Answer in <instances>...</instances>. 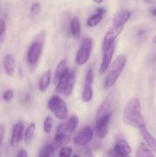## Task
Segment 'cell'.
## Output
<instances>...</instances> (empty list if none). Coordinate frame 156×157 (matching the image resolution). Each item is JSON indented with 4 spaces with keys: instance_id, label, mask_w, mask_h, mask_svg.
<instances>
[{
    "instance_id": "23",
    "label": "cell",
    "mask_w": 156,
    "mask_h": 157,
    "mask_svg": "<svg viewBox=\"0 0 156 157\" xmlns=\"http://www.w3.org/2000/svg\"><path fill=\"white\" fill-rule=\"evenodd\" d=\"M55 142L60 145H67L70 144L71 139L66 133H56L54 136Z\"/></svg>"
},
{
    "instance_id": "24",
    "label": "cell",
    "mask_w": 156,
    "mask_h": 157,
    "mask_svg": "<svg viewBox=\"0 0 156 157\" xmlns=\"http://www.w3.org/2000/svg\"><path fill=\"white\" fill-rule=\"evenodd\" d=\"M35 128H36V126L35 124H32L28 127V128L26 129L25 133H24V143H25L27 145H28L31 142H32V139L34 137V135H35Z\"/></svg>"
},
{
    "instance_id": "38",
    "label": "cell",
    "mask_w": 156,
    "mask_h": 157,
    "mask_svg": "<svg viewBox=\"0 0 156 157\" xmlns=\"http://www.w3.org/2000/svg\"><path fill=\"white\" fill-rule=\"evenodd\" d=\"M94 2L97 3V4H100V3H102V2H103V0H93Z\"/></svg>"
},
{
    "instance_id": "10",
    "label": "cell",
    "mask_w": 156,
    "mask_h": 157,
    "mask_svg": "<svg viewBox=\"0 0 156 157\" xmlns=\"http://www.w3.org/2000/svg\"><path fill=\"white\" fill-rule=\"evenodd\" d=\"M23 131L24 124L21 121H18L12 127V136H11V145L12 147H18L23 140Z\"/></svg>"
},
{
    "instance_id": "25",
    "label": "cell",
    "mask_w": 156,
    "mask_h": 157,
    "mask_svg": "<svg viewBox=\"0 0 156 157\" xmlns=\"http://www.w3.org/2000/svg\"><path fill=\"white\" fill-rule=\"evenodd\" d=\"M79 124V119L77 117L73 116L68 120V121L66 124V129L68 133H73L76 130Z\"/></svg>"
},
{
    "instance_id": "32",
    "label": "cell",
    "mask_w": 156,
    "mask_h": 157,
    "mask_svg": "<svg viewBox=\"0 0 156 157\" xmlns=\"http://www.w3.org/2000/svg\"><path fill=\"white\" fill-rule=\"evenodd\" d=\"M93 71L92 69H89L85 78V84H91L93 82Z\"/></svg>"
},
{
    "instance_id": "31",
    "label": "cell",
    "mask_w": 156,
    "mask_h": 157,
    "mask_svg": "<svg viewBox=\"0 0 156 157\" xmlns=\"http://www.w3.org/2000/svg\"><path fill=\"white\" fill-rule=\"evenodd\" d=\"M6 21L3 18L0 19V41L3 39L5 36V33H6Z\"/></svg>"
},
{
    "instance_id": "14",
    "label": "cell",
    "mask_w": 156,
    "mask_h": 157,
    "mask_svg": "<svg viewBox=\"0 0 156 157\" xmlns=\"http://www.w3.org/2000/svg\"><path fill=\"white\" fill-rule=\"evenodd\" d=\"M116 49V43L113 44L109 49H107L106 52H104L103 58H102V62H101L100 67H99V73L102 74L107 70V68L110 66V62H111L112 58H113V53Z\"/></svg>"
},
{
    "instance_id": "6",
    "label": "cell",
    "mask_w": 156,
    "mask_h": 157,
    "mask_svg": "<svg viewBox=\"0 0 156 157\" xmlns=\"http://www.w3.org/2000/svg\"><path fill=\"white\" fill-rule=\"evenodd\" d=\"M123 28L124 26L113 27L106 33L103 39V42H102V51H103V52H106L107 49L110 48L114 44L117 37L122 33Z\"/></svg>"
},
{
    "instance_id": "4",
    "label": "cell",
    "mask_w": 156,
    "mask_h": 157,
    "mask_svg": "<svg viewBox=\"0 0 156 157\" xmlns=\"http://www.w3.org/2000/svg\"><path fill=\"white\" fill-rule=\"evenodd\" d=\"M116 101V91L115 90L110 91L106 96L104 98L102 101L101 102L100 105L98 107V110L96 111V120L106 115L112 116L113 112V107L114 104Z\"/></svg>"
},
{
    "instance_id": "15",
    "label": "cell",
    "mask_w": 156,
    "mask_h": 157,
    "mask_svg": "<svg viewBox=\"0 0 156 157\" xmlns=\"http://www.w3.org/2000/svg\"><path fill=\"white\" fill-rule=\"evenodd\" d=\"M140 133L142 136L143 137L145 144L148 145V147L151 149L152 151L156 153V139L149 133V131L147 129L146 125L142 126V127L139 128Z\"/></svg>"
},
{
    "instance_id": "12",
    "label": "cell",
    "mask_w": 156,
    "mask_h": 157,
    "mask_svg": "<svg viewBox=\"0 0 156 157\" xmlns=\"http://www.w3.org/2000/svg\"><path fill=\"white\" fill-rule=\"evenodd\" d=\"M131 12L128 10H120L114 14L113 18V27H121L128 21Z\"/></svg>"
},
{
    "instance_id": "35",
    "label": "cell",
    "mask_w": 156,
    "mask_h": 157,
    "mask_svg": "<svg viewBox=\"0 0 156 157\" xmlns=\"http://www.w3.org/2000/svg\"><path fill=\"white\" fill-rule=\"evenodd\" d=\"M17 156L18 157H27L28 153L24 150H21L18 152V153L17 154Z\"/></svg>"
},
{
    "instance_id": "18",
    "label": "cell",
    "mask_w": 156,
    "mask_h": 157,
    "mask_svg": "<svg viewBox=\"0 0 156 157\" xmlns=\"http://www.w3.org/2000/svg\"><path fill=\"white\" fill-rule=\"evenodd\" d=\"M75 81H76V71H70L68 81H67V86H66L65 90H64V94L65 95V97H70L71 95L75 85Z\"/></svg>"
},
{
    "instance_id": "19",
    "label": "cell",
    "mask_w": 156,
    "mask_h": 157,
    "mask_svg": "<svg viewBox=\"0 0 156 157\" xmlns=\"http://www.w3.org/2000/svg\"><path fill=\"white\" fill-rule=\"evenodd\" d=\"M50 79H51V72L50 70H48L44 74V75L41 77V80H40L39 84H38V89L40 91L44 92L47 90L50 84Z\"/></svg>"
},
{
    "instance_id": "21",
    "label": "cell",
    "mask_w": 156,
    "mask_h": 157,
    "mask_svg": "<svg viewBox=\"0 0 156 157\" xmlns=\"http://www.w3.org/2000/svg\"><path fill=\"white\" fill-rule=\"evenodd\" d=\"M67 62H66L65 60H62L59 64L57 66L56 71H55V75H54V83L57 85V84L59 81L60 78L62 76L63 74L65 72V71L67 70Z\"/></svg>"
},
{
    "instance_id": "20",
    "label": "cell",
    "mask_w": 156,
    "mask_h": 157,
    "mask_svg": "<svg viewBox=\"0 0 156 157\" xmlns=\"http://www.w3.org/2000/svg\"><path fill=\"white\" fill-rule=\"evenodd\" d=\"M70 28L72 35L76 38H80L81 34V26L79 19L77 18H73L70 21Z\"/></svg>"
},
{
    "instance_id": "13",
    "label": "cell",
    "mask_w": 156,
    "mask_h": 157,
    "mask_svg": "<svg viewBox=\"0 0 156 157\" xmlns=\"http://www.w3.org/2000/svg\"><path fill=\"white\" fill-rule=\"evenodd\" d=\"M3 66L6 75L9 76H13L16 68V62L15 57L12 54H8L4 57L3 59Z\"/></svg>"
},
{
    "instance_id": "8",
    "label": "cell",
    "mask_w": 156,
    "mask_h": 157,
    "mask_svg": "<svg viewBox=\"0 0 156 157\" xmlns=\"http://www.w3.org/2000/svg\"><path fill=\"white\" fill-rule=\"evenodd\" d=\"M42 43L39 41H35L28 49L27 54L28 62L31 64H34L38 61L42 52Z\"/></svg>"
},
{
    "instance_id": "28",
    "label": "cell",
    "mask_w": 156,
    "mask_h": 157,
    "mask_svg": "<svg viewBox=\"0 0 156 157\" xmlns=\"http://www.w3.org/2000/svg\"><path fill=\"white\" fill-rule=\"evenodd\" d=\"M41 6L38 2H35L34 3L33 5L32 6V8H31V15L32 17H35L37 16L38 15H39L41 13Z\"/></svg>"
},
{
    "instance_id": "40",
    "label": "cell",
    "mask_w": 156,
    "mask_h": 157,
    "mask_svg": "<svg viewBox=\"0 0 156 157\" xmlns=\"http://www.w3.org/2000/svg\"><path fill=\"white\" fill-rule=\"evenodd\" d=\"M154 61H156V58H155V60H154Z\"/></svg>"
},
{
    "instance_id": "37",
    "label": "cell",
    "mask_w": 156,
    "mask_h": 157,
    "mask_svg": "<svg viewBox=\"0 0 156 157\" xmlns=\"http://www.w3.org/2000/svg\"><path fill=\"white\" fill-rule=\"evenodd\" d=\"M151 15L156 16V8H155V9H153L151 11Z\"/></svg>"
},
{
    "instance_id": "16",
    "label": "cell",
    "mask_w": 156,
    "mask_h": 157,
    "mask_svg": "<svg viewBox=\"0 0 156 157\" xmlns=\"http://www.w3.org/2000/svg\"><path fill=\"white\" fill-rule=\"evenodd\" d=\"M105 13L106 10L104 9H102V8H99V9H96V14L92 15L87 20V25L89 27H94V26H96V25L100 22L101 20L103 18V15Z\"/></svg>"
},
{
    "instance_id": "2",
    "label": "cell",
    "mask_w": 156,
    "mask_h": 157,
    "mask_svg": "<svg viewBox=\"0 0 156 157\" xmlns=\"http://www.w3.org/2000/svg\"><path fill=\"white\" fill-rule=\"evenodd\" d=\"M127 62V58L124 54L119 55L110 67L109 73L106 78L104 87L106 88H110L113 87L117 80L119 79V76L122 74V71L125 68V66Z\"/></svg>"
},
{
    "instance_id": "36",
    "label": "cell",
    "mask_w": 156,
    "mask_h": 157,
    "mask_svg": "<svg viewBox=\"0 0 156 157\" xmlns=\"http://www.w3.org/2000/svg\"><path fill=\"white\" fill-rule=\"evenodd\" d=\"M87 153H84V156H94V155H93V153H91V150H87Z\"/></svg>"
},
{
    "instance_id": "27",
    "label": "cell",
    "mask_w": 156,
    "mask_h": 157,
    "mask_svg": "<svg viewBox=\"0 0 156 157\" xmlns=\"http://www.w3.org/2000/svg\"><path fill=\"white\" fill-rule=\"evenodd\" d=\"M54 153V148L51 145H46L42 147L39 153L40 157L50 156Z\"/></svg>"
},
{
    "instance_id": "7",
    "label": "cell",
    "mask_w": 156,
    "mask_h": 157,
    "mask_svg": "<svg viewBox=\"0 0 156 157\" xmlns=\"http://www.w3.org/2000/svg\"><path fill=\"white\" fill-rule=\"evenodd\" d=\"M93 136V129L89 127L83 128L73 139V143L76 146H85L91 141Z\"/></svg>"
},
{
    "instance_id": "1",
    "label": "cell",
    "mask_w": 156,
    "mask_h": 157,
    "mask_svg": "<svg viewBox=\"0 0 156 157\" xmlns=\"http://www.w3.org/2000/svg\"><path fill=\"white\" fill-rule=\"evenodd\" d=\"M122 121L124 124L139 129L146 125L142 113L140 101L138 98H132L128 101L124 107Z\"/></svg>"
},
{
    "instance_id": "30",
    "label": "cell",
    "mask_w": 156,
    "mask_h": 157,
    "mask_svg": "<svg viewBox=\"0 0 156 157\" xmlns=\"http://www.w3.org/2000/svg\"><path fill=\"white\" fill-rule=\"evenodd\" d=\"M72 152H73V148L71 147H64L61 148L59 156L64 157L70 156L72 154Z\"/></svg>"
},
{
    "instance_id": "34",
    "label": "cell",
    "mask_w": 156,
    "mask_h": 157,
    "mask_svg": "<svg viewBox=\"0 0 156 157\" xmlns=\"http://www.w3.org/2000/svg\"><path fill=\"white\" fill-rule=\"evenodd\" d=\"M5 133H6V128H5L4 125L0 126V147L2 145L3 139L5 137Z\"/></svg>"
},
{
    "instance_id": "11",
    "label": "cell",
    "mask_w": 156,
    "mask_h": 157,
    "mask_svg": "<svg viewBox=\"0 0 156 157\" xmlns=\"http://www.w3.org/2000/svg\"><path fill=\"white\" fill-rule=\"evenodd\" d=\"M132 148L128 143L125 140H119L116 142L113 152L114 156H126L132 153Z\"/></svg>"
},
{
    "instance_id": "3",
    "label": "cell",
    "mask_w": 156,
    "mask_h": 157,
    "mask_svg": "<svg viewBox=\"0 0 156 157\" xmlns=\"http://www.w3.org/2000/svg\"><path fill=\"white\" fill-rule=\"evenodd\" d=\"M48 108L58 119L64 120L68 116V109L64 100L58 95H54L48 101Z\"/></svg>"
},
{
    "instance_id": "22",
    "label": "cell",
    "mask_w": 156,
    "mask_h": 157,
    "mask_svg": "<svg viewBox=\"0 0 156 157\" xmlns=\"http://www.w3.org/2000/svg\"><path fill=\"white\" fill-rule=\"evenodd\" d=\"M136 156L138 157H154V154L149 150L148 145H145V144H144V143H141L140 145L139 146V147L136 150Z\"/></svg>"
},
{
    "instance_id": "9",
    "label": "cell",
    "mask_w": 156,
    "mask_h": 157,
    "mask_svg": "<svg viewBox=\"0 0 156 157\" xmlns=\"http://www.w3.org/2000/svg\"><path fill=\"white\" fill-rule=\"evenodd\" d=\"M110 118H111L110 115H106L96 120V135L100 139H103L108 134Z\"/></svg>"
},
{
    "instance_id": "39",
    "label": "cell",
    "mask_w": 156,
    "mask_h": 157,
    "mask_svg": "<svg viewBox=\"0 0 156 157\" xmlns=\"http://www.w3.org/2000/svg\"><path fill=\"white\" fill-rule=\"evenodd\" d=\"M152 42L154 43V44H156V35L152 38Z\"/></svg>"
},
{
    "instance_id": "29",
    "label": "cell",
    "mask_w": 156,
    "mask_h": 157,
    "mask_svg": "<svg viewBox=\"0 0 156 157\" xmlns=\"http://www.w3.org/2000/svg\"><path fill=\"white\" fill-rule=\"evenodd\" d=\"M52 124H53L52 118L50 117H47L44 122V130L45 133H50L52 128Z\"/></svg>"
},
{
    "instance_id": "33",
    "label": "cell",
    "mask_w": 156,
    "mask_h": 157,
    "mask_svg": "<svg viewBox=\"0 0 156 157\" xmlns=\"http://www.w3.org/2000/svg\"><path fill=\"white\" fill-rule=\"evenodd\" d=\"M14 98V91L12 90H11V89L6 90V91L3 94L2 98L5 101H6V102L10 101L11 100H12V98Z\"/></svg>"
},
{
    "instance_id": "17",
    "label": "cell",
    "mask_w": 156,
    "mask_h": 157,
    "mask_svg": "<svg viewBox=\"0 0 156 157\" xmlns=\"http://www.w3.org/2000/svg\"><path fill=\"white\" fill-rule=\"evenodd\" d=\"M70 71L68 68H67V70L65 71L64 74H63L62 76L60 78L59 81L57 84L56 86V92L58 94H64V90H65V87L67 86V81H68L69 76H70Z\"/></svg>"
},
{
    "instance_id": "26",
    "label": "cell",
    "mask_w": 156,
    "mask_h": 157,
    "mask_svg": "<svg viewBox=\"0 0 156 157\" xmlns=\"http://www.w3.org/2000/svg\"><path fill=\"white\" fill-rule=\"evenodd\" d=\"M93 87L91 84H85L82 93V99L84 102H89L93 98Z\"/></svg>"
},
{
    "instance_id": "5",
    "label": "cell",
    "mask_w": 156,
    "mask_h": 157,
    "mask_svg": "<svg viewBox=\"0 0 156 157\" xmlns=\"http://www.w3.org/2000/svg\"><path fill=\"white\" fill-rule=\"evenodd\" d=\"M92 47H93V41L90 38H86L83 41L75 58V62L76 64L83 65L87 62L91 54Z\"/></svg>"
}]
</instances>
